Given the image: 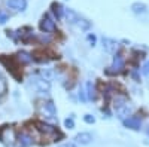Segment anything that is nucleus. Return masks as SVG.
<instances>
[{"instance_id": "obj_8", "label": "nucleus", "mask_w": 149, "mask_h": 147, "mask_svg": "<svg viewBox=\"0 0 149 147\" xmlns=\"http://www.w3.org/2000/svg\"><path fill=\"white\" fill-rule=\"evenodd\" d=\"M74 141L81 146H88L93 141V135L90 132H79L76 137H74Z\"/></svg>"}, {"instance_id": "obj_6", "label": "nucleus", "mask_w": 149, "mask_h": 147, "mask_svg": "<svg viewBox=\"0 0 149 147\" xmlns=\"http://www.w3.org/2000/svg\"><path fill=\"white\" fill-rule=\"evenodd\" d=\"M6 5H8V8H10V9H14V10H26V8H27V0H8L6 2Z\"/></svg>"}, {"instance_id": "obj_1", "label": "nucleus", "mask_w": 149, "mask_h": 147, "mask_svg": "<svg viewBox=\"0 0 149 147\" xmlns=\"http://www.w3.org/2000/svg\"><path fill=\"white\" fill-rule=\"evenodd\" d=\"M113 110H115V115L119 119L125 120L127 117H130V115L133 112V107H131V103L125 97H116L115 103H113Z\"/></svg>"}, {"instance_id": "obj_22", "label": "nucleus", "mask_w": 149, "mask_h": 147, "mask_svg": "<svg viewBox=\"0 0 149 147\" xmlns=\"http://www.w3.org/2000/svg\"><path fill=\"white\" fill-rule=\"evenodd\" d=\"M58 147H78L74 143H72V141H66V143H63V144H60Z\"/></svg>"}, {"instance_id": "obj_23", "label": "nucleus", "mask_w": 149, "mask_h": 147, "mask_svg": "<svg viewBox=\"0 0 149 147\" xmlns=\"http://www.w3.org/2000/svg\"><path fill=\"white\" fill-rule=\"evenodd\" d=\"M143 71L146 73V75H149V61H148V63L143 66Z\"/></svg>"}, {"instance_id": "obj_21", "label": "nucleus", "mask_w": 149, "mask_h": 147, "mask_svg": "<svg viewBox=\"0 0 149 147\" xmlns=\"http://www.w3.org/2000/svg\"><path fill=\"white\" fill-rule=\"evenodd\" d=\"M84 120L86 122V124H94V122H95V119H94V117H93L91 115H85Z\"/></svg>"}, {"instance_id": "obj_5", "label": "nucleus", "mask_w": 149, "mask_h": 147, "mask_svg": "<svg viewBox=\"0 0 149 147\" xmlns=\"http://www.w3.org/2000/svg\"><path fill=\"white\" fill-rule=\"evenodd\" d=\"M2 140H3L5 144L12 146V144L15 143V140H17V137H15V131L12 129V128H6V129L3 131V134H2Z\"/></svg>"}, {"instance_id": "obj_9", "label": "nucleus", "mask_w": 149, "mask_h": 147, "mask_svg": "<svg viewBox=\"0 0 149 147\" xmlns=\"http://www.w3.org/2000/svg\"><path fill=\"white\" fill-rule=\"evenodd\" d=\"M40 28L45 31V33H51L55 30V22L49 18V17H43V19L40 21Z\"/></svg>"}, {"instance_id": "obj_11", "label": "nucleus", "mask_w": 149, "mask_h": 147, "mask_svg": "<svg viewBox=\"0 0 149 147\" xmlns=\"http://www.w3.org/2000/svg\"><path fill=\"white\" fill-rule=\"evenodd\" d=\"M37 129H39L42 134H45V135H54V134L57 132V129L51 125H48V124H37Z\"/></svg>"}, {"instance_id": "obj_4", "label": "nucleus", "mask_w": 149, "mask_h": 147, "mask_svg": "<svg viewBox=\"0 0 149 147\" xmlns=\"http://www.w3.org/2000/svg\"><path fill=\"white\" fill-rule=\"evenodd\" d=\"M30 86L39 94H46L49 91V82H46L43 79H31Z\"/></svg>"}, {"instance_id": "obj_19", "label": "nucleus", "mask_w": 149, "mask_h": 147, "mask_svg": "<svg viewBox=\"0 0 149 147\" xmlns=\"http://www.w3.org/2000/svg\"><path fill=\"white\" fill-rule=\"evenodd\" d=\"M5 92H6V80L0 77V95H3Z\"/></svg>"}, {"instance_id": "obj_15", "label": "nucleus", "mask_w": 149, "mask_h": 147, "mask_svg": "<svg viewBox=\"0 0 149 147\" xmlns=\"http://www.w3.org/2000/svg\"><path fill=\"white\" fill-rule=\"evenodd\" d=\"M18 59L21 61V63H24V64H29V63H31V61H33V57L29 54V52H19L18 54Z\"/></svg>"}, {"instance_id": "obj_13", "label": "nucleus", "mask_w": 149, "mask_h": 147, "mask_svg": "<svg viewBox=\"0 0 149 147\" xmlns=\"http://www.w3.org/2000/svg\"><path fill=\"white\" fill-rule=\"evenodd\" d=\"M103 46L107 52H115L118 49V43L112 39H103Z\"/></svg>"}, {"instance_id": "obj_24", "label": "nucleus", "mask_w": 149, "mask_h": 147, "mask_svg": "<svg viewBox=\"0 0 149 147\" xmlns=\"http://www.w3.org/2000/svg\"><path fill=\"white\" fill-rule=\"evenodd\" d=\"M146 132H148V134H149V126H148V128H146Z\"/></svg>"}, {"instance_id": "obj_17", "label": "nucleus", "mask_w": 149, "mask_h": 147, "mask_svg": "<svg viewBox=\"0 0 149 147\" xmlns=\"http://www.w3.org/2000/svg\"><path fill=\"white\" fill-rule=\"evenodd\" d=\"M52 8H54V9H52V10H54V14H55L58 18H61V17L64 15V9L61 8V5H58V3H54V5H52Z\"/></svg>"}, {"instance_id": "obj_14", "label": "nucleus", "mask_w": 149, "mask_h": 147, "mask_svg": "<svg viewBox=\"0 0 149 147\" xmlns=\"http://www.w3.org/2000/svg\"><path fill=\"white\" fill-rule=\"evenodd\" d=\"M131 10L134 14H145V12H148V6L145 3H133Z\"/></svg>"}, {"instance_id": "obj_18", "label": "nucleus", "mask_w": 149, "mask_h": 147, "mask_svg": "<svg viewBox=\"0 0 149 147\" xmlns=\"http://www.w3.org/2000/svg\"><path fill=\"white\" fill-rule=\"evenodd\" d=\"M8 19H9L8 12H6V10H3V9H0V24H5Z\"/></svg>"}, {"instance_id": "obj_10", "label": "nucleus", "mask_w": 149, "mask_h": 147, "mask_svg": "<svg viewBox=\"0 0 149 147\" xmlns=\"http://www.w3.org/2000/svg\"><path fill=\"white\" fill-rule=\"evenodd\" d=\"M18 141H19V147H29L33 144V137L26 132H21L18 137Z\"/></svg>"}, {"instance_id": "obj_2", "label": "nucleus", "mask_w": 149, "mask_h": 147, "mask_svg": "<svg viewBox=\"0 0 149 147\" xmlns=\"http://www.w3.org/2000/svg\"><path fill=\"white\" fill-rule=\"evenodd\" d=\"M64 17H66V19H67V22L70 24V26L79 27L82 31L88 30V28H90V26H91V24H90L88 21L84 19L79 14H76V12L72 10V9H64Z\"/></svg>"}, {"instance_id": "obj_20", "label": "nucleus", "mask_w": 149, "mask_h": 147, "mask_svg": "<svg viewBox=\"0 0 149 147\" xmlns=\"http://www.w3.org/2000/svg\"><path fill=\"white\" fill-rule=\"evenodd\" d=\"M64 126L69 128V129H73V128H74V122H73V119H66V120H64Z\"/></svg>"}, {"instance_id": "obj_12", "label": "nucleus", "mask_w": 149, "mask_h": 147, "mask_svg": "<svg viewBox=\"0 0 149 147\" xmlns=\"http://www.w3.org/2000/svg\"><path fill=\"white\" fill-rule=\"evenodd\" d=\"M112 71H121L124 68V58L121 55H115L113 58V64H112Z\"/></svg>"}, {"instance_id": "obj_16", "label": "nucleus", "mask_w": 149, "mask_h": 147, "mask_svg": "<svg viewBox=\"0 0 149 147\" xmlns=\"http://www.w3.org/2000/svg\"><path fill=\"white\" fill-rule=\"evenodd\" d=\"M86 91H88L86 94H88V98H90V100H95V86H94L91 82L86 83Z\"/></svg>"}, {"instance_id": "obj_7", "label": "nucleus", "mask_w": 149, "mask_h": 147, "mask_svg": "<svg viewBox=\"0 0 149 147\" xmlns=\"http://www.w3.org/2000/svg\"><path fill=\"white\" fill-rule=\"evenodd\" d=\"M124 125H125L127 128H130V129L139 131L140 126H142V120L139 117H136V116H131V117H127L125 120H124Z\"/></svg>"}, {"instance_id": "obj_3", "label": "nucleus", "mask_w": 149, "mask_h": 147, "mask_svg": "<svg viewBox=\"0 0 149 147\" xmlns=\"http://www.w3.org/2000/svg\"><path fill=\"white\" fill-rule=\"evenodd\" d=\"M37 112H39L40 116H43L46 119H52L57 115V108L52 101H42L39 104V107H37Z\"/></svg>"}]
</instances>
